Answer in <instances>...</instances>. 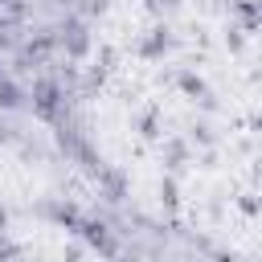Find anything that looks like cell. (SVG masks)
Returning a JSON list of instances; mask_svg holds the SVG:
<instances>
[{"mask_svg":"<svg viewBox=\"0 0 262 262\" xmlns=\"http://www.w3.org/2000/svg\"><path fill=\"white\" fill-rule=\"evenodd\" d=\"M16 102V90H12V82H0V106H12Z\"/></svg>","mask_w":262,"mask_h":262,"instance_id":"cell-1","label":"cell"},{"mask_svg":"<svg viewBox=\"0 0 262 262\" xmlns=\"http://www.w3.org/2000/svg\"><path fill=\"white\" fill-rule=\"evenodd\" d=\"M70 49H74V53H82V49H86V37H82V29H70Z\"/></svg>","mask_w":262,"mask_h":262,"instance_id":"cell-2","label":"cell"}]
</instances>
